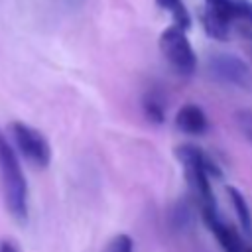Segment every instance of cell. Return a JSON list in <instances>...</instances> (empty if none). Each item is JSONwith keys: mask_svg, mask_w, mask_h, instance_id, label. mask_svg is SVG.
Returning <instances> with one entry per match:
<instances>
[{"mask_svg": "<svg viewBox=\"0 0 252 252\" xmlns=\"http://www.w3.org/2000/svg\"><path fill=\"white\" fill-rule=\"evenodd\" d=\"M0 189L4 205L16 220L28 219V183L16 150L0 130Z\"/></svg>", "mask_w": 252, "mask_h": 252, "instance_id": "6da1fadb", "label": "cell"}, {"mask_svg": "<svg viewBox=\"0 0 252 252\" xmlns=\"http://www.w3.org/2000/svg\"><path fill=\"white\" fill-rule=\"evenodd\" d=\"M177 159L183 163V171L189 183L191 193L197 197L201 205V213L205 215H219L217 213V201L211 189V175H219V169L215 163L209 161V158L197 148V146H179L175 150Z\"/></svg>", "mask_w": 252, "mask_h": 252, "instance_id": "7a4b0ae2", "label": "cell"}, {"mask_svg": "<svg viewBox=\"0 0 252 252\" xmlns=\"http://www.w3.org/2000/svg\"><path fill=\"white\" fill-rule=\"evenodd\" d=\"M159 49L167 63L181 75H191L197 67L195 51L185 35V30L177 26H169L159 35Z\"/></svg>", "mask_w": 252, "mask_h": 252, "instance_id": "3957f363", "label": "cell"}, {"mask_svg": "<svg viewBox=\"0 0 252 252\" xmlns=\"http://www.w3.org/2000/svg\"><path fill=\"white\" fill-rule=\"evenodd\" d=\"M8 132L16 144V148L20 150V154L30 161L33 163L35 167H47L49 161H51V148H49V142L45 140V136L32 128L30 124H24V122H10L8 124Z\"/></svg>", "mask_w": 252, "mask_h": 252, "instance_id": "277c9868", "label": "cell"}, {"mask_svg": "<svg viewBox=\"0 0 252 252\" xmlns=\"http://www.w3.org/2000/svg\"><path fill=\"white\" fill-rule=\"evenodd\" d=\"M232 22H234V2L232 0H207L203 24L211 37L226 39Z\"/></svg>", "mask_w": 252, "mask_h": 252, "instance_id": "5b68a950", "label": "cell"}, {"mask_svg": "<svg viewBox=\"0 0 252 252\" xmlns=\"http://www.w3.org/2000/svg\"><path fill=\"white\" fill-rule=\"evenodd\" d=\"M211 73L226 83L232 85H246L250 81V71L244 65L242 59L234 57V55H226V53H219L215 57H211L209 61Z\"/></svg>", "mask_w": 252, "mask_h": 252, "instance_id": "8992f818", "label": "cell"}, {"mask_svg": "<svg viewBox=\"0 0 252 252\" xmlns=\"http://www.w3.org/2000/svg\"><path fill=\"white\" fill-rule=\"evenodd\" d=\"M203 220H205V224L209 226V230L215 234V238L219 240V244H220V248H222L224 252H250V250H252V248L240 238V234H238L232 226L224 224V222L219 219V215H205Z\"/></svg>", "mask_w": 252, "mask_h": 252, "instance_id": "52a82bcc", "label": "cell"}, {"mask_svg": "<svg viewBox=\"0 0 252 252\" xmlns=\"http://www.w3.org/2000/svg\"><path fill=\"white\" fill-rule=\"evenodd\" d=\"M175 126L185 134H205L209 128L207 116L201 106L197 104H185L175 114Z\"/></svg>", "mask_w": 252, "mask_h": 252, "instance_id": "ba28073f", "label": "cell"}, {"mask_svg": "<svg viewBox=\"0 0 252 252\" xmlns=\"http://www.w3.org/2000/svg\"><path fill=\"white\" fill-rule=\"evenodd\" d=\"M226 191H228V195H230V201H232V205H234V211H236V215H238V220H240L242 228L252 234V215H250V209H248V203H246L244 195H242L238 189H234V187H228Z\"/></svg>", "mask_w": 252, "mask_h": 252, "instance_id": "9c48e42d", "label": "cell"}, {"mask_svg": "<svg viewBox=\"0 0 252 252\" xmlns=\"http://www.w3.org/2000/svg\"><path fill=\"white\" fill-rule=\"evenodd\" d=\"M158 6L163 8V10H167L171 14V18H173V22H175L177 28H181V30H187L189 28V22L191 20H189V14H187V10H185V6H183L181 0H158Z\"/></svg>", "mask_w": 252, "mask_h": 252, "instance_id": "30bf717a", "label": "cell"}, {"mask_svg": "<svg viewBox=\"0 0 252 252\" xmlns=\"http://www.w3.org/2000/svg\"><path fill=\"white\" fill-rule=\"evenodd\" d=\"M144 112L146 116L152 120V122H161L163 120V102L156 96V94H150L144 98Z\"/></svg>", "mask_w": 252, "mask_h": 252, "instance_id": "8fae6325", "label": "cell"}, {"mask_svg": "<svg viewBox=\"0 0 252 252\" xmlns=\"http://www.w3.org/2000/svg\"><path fill=\"white\" fill-rule=\"evenodd\" d=\"M104 252H134V242L128 234H118L106 244Z\"/></svg>", "mask_w": 252, "mask_h": 252, "instance_id": "7c38bea8", "label": "cell"}, {"mask_svg": "<svg viewBox=\"0 0 252 252\" xmlns=\"http://www.w3.org/2000/svg\"><path fill=\"white\" fill-rule=\"evenodd\" d=\"M234 2V20H244L252 26V2L250 0H232Z\"/></svg>", "mask_w": 252, "mask_h": 252, "instance_id": "4fadbf2b", "label": "cell"}, {"mask_svg": "<svg viewBox=\"0 0 252 252\" xmlns=\"http://www.w3.org/2000/svg\"><path fill=\"white\" fill-rule=\"evenodd\" d=\"M236 122L242 130V134L246 136V140L252 144V110H240L236 114Z\"/></svg>", "mask_w": 252, "mask_h": 252, "instance_id": "5bb4252c", "label": "cell"}, {"mask_svg": "<svg viewBox=\"0 0 252 252\" xmlns=\"http://www.w3.org/2000/svg\"><path fill=\"white\" fill-rule=\"evenodd\" d=\"M0 252H20V248L16 246L14 240L4 238V240H0Z\"/></svg>", "mask_w": 252, "mask_h": 252, "instance_id": "9a60e30c", "label": "cell"}, {"mask_svg": "<svg viewBox=\"0 0 252 252\" xmlns=\"http://www.w3.org/2000/svg\"><path fill=\"white\" fill-rule=\"evenodd\" d=\"M250 252H252V250H250Z\"/></svg>", "mask_w": 252, "mask_h": 252, "instance_id": "2e32d148", "label": "cell"}]
</instances>
